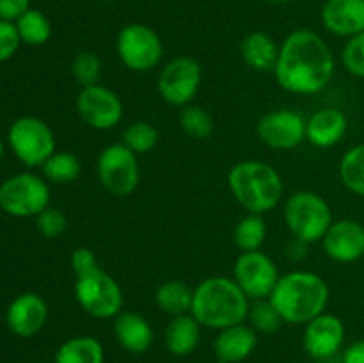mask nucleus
Listing matches in <instances>:
<instances>
[{"label": "nucleus", "mask_w": 364, "mask_h": 363, "mask_svg": "<svg viewBox=\"0 0 364 363\" xmlns=\"http://www.w3.org/2000/svg\"><path fill=\"white\" fill-rule=\"evenodd\" d=\"M137 157L123 142L103 148L96 160V173L102 187L117 198L130 196L139 187L141 180Z\"/></svg>", "instance_id": "9d476101"}, {"label": "nucleus", "mask_w": 364, "mask_h": 363, "mask_svg": "<svg viewBox=\"0 0 364 363\" xmlns=\"http://www.w3.org/2000/svg\"><path fill=\"white\" fill-rule=\"evenodd\" d=\"M7 144L18 160L27 167H41L57 152L55 132L36 116H21L7 130Z\"/></svg>", "instance_id": "423d86ee"}, {"label": "nucleus", "mask_w": 364, "mask_h": 363, "mask_svg": "<svg viewBox=\"0 0 364 363\" xmlns=\"http://www.w3.org/2000/svg\"><path fill=\"white\" fill-rule=\"evenodd\" d=\"M75 299L92 319H114L123 312V290L102 267L75 278Z\"/></svg>", "instance_id": "0eeeda50"}, {"label": "nucleus", "mask_w": 364, "mask_h": 363, "mask_svg": "<svg viewBox=\"0 0 364 363\" xmlns=\"http://www.w3.org/2000/svg\"><path fill=\"white\" fill-rule=\"evenodd\" d=\"M345 324L334 313H320L304 324L302 347L311 358L327 359L336 356L345 344Z\"/></svg>", "instance_id": "2eb2a0df"}, {"label": "nucleus", "mask_w": 364, "mask_h": 363, "mask_svg": "<svg viewBox=\"0 0 364 363\" xmlns=\"http://www.w3.org/2000/svg\"><path fill=\"white\" fill-rule=\"evenodd\" d=\"M123 142L135 155L149 153L159 142V130L149 121H134L123 132Z\"/></svg>", "instance_id": "7c9ffc66"}, {"label": "nucleus", "mask_w": 364, "mask_h": 363, "mask_svg": "<svg viewBox=\"0 0 364 363\" xmlns=\"http://www.w3.org/2000/svg\"><path fill=\"white\" fill-rule=\"evenodd\" d=\"M258 333L251 324H235L224 327L213 340V352L219 363H242L255 352Z\"/></svg>", "instance_id": "6ab92c4d"}, {"label": "nucleus", "mask_w": 364, "mask_h": 363, "mask_svg": "<svg viewBox=\"0 0 364 363\" xmlns=\"http://www.w3.org/2000/svg\"><path fill=\"white\" fill-rule=\"evenodd\" d=\"M21 45L14 21L0 20V64L9 60Z\"/></svg>", "instance_id": "c9c22d12"}, {"label": "nucleus", "mask_w": 364, "mask_h": 363, "mask_svg": "<svg viewBox=\"0 0 364 363\" xmlns=\"http://www.w3.org/2000/svg\"><path fill=\"white\" fill-rule=\"evenodd\" d=\"M180 127L191 137L203 141L208 139L213 132V120L203 107L185 105L180 112Z\"/></svg>", "instance_id": "2f4dec72"}, {"label": "nucleus", "mask_w": 364, "mask_h": 363, "mask_svg": "<svg viewBox=\"0 0 364 363\" xmlns=\"http://www.w3.org/2000/svg\"><path fill=\"white\" fill-rule=\"evenodd\" d=\"M228 185L240 206L247 214L270 212L281 203L284 184L279 171L263 160H242L230 169Z\"/></svg>", "instance_id": "20e7f679"}, {"label": "nucleus", "mask_w": 364, "mask_h": 363, "mask_svg": "<svg viewBox=\"0 0 364 363\" xmlns=\"http://www.w3.org/2000/svg\"><path fill=\"white\" fill-rule=\"evenodd\" d=\"M2 155H4V141L2 137H0V159H2Z\"/></svg>", "instance_id": "79ce46f5"}, {"label": "nucleus", "mask_w": 364, "mask_h": 363, "mask_svg": "<svg viewBox=\"0 0 364 363\" xmlns=\"http://www.w3.org/2000/svg\"><path fill=\"white\" fill-rule=\"evenodd\" d=\"M41 363H46V362H41Z\"/></svg>", "instance_id": "c03bdc74"}, {"label": "nucleus", "mask_w": 364, "mask_h": 363, "mask_svg": "<svg viewBox=\"0 0 364 363\" xmlns=\"http://www.w3.org/2000/svg\"><path fill=\"white\" fill-rule=\"evenodd\" d=\"M77 114L95 130H112L123 120L124 107L117 93L102 84H95L78 91Z\"/></svg>", "instance_id": "ddd939ff"}, {"label": "nucleus", "mask_w": 364, "mask_h": 363, "mask_svg": "<svg viewBox=\"0 0 364 363\" xmlns=\"http://www.w3.org/2000/svg\"><path fill=\"white\" fill-rule=\"evenodd\" d=\"M251 299L244 294L233 278L212 276L194 288L191 313L203 327L224 330L245 322Z\"/></svg>", "instance_id": "f03ea898"}, {"label": "nucleus", "mask_w": 364, "mask_h": 363, "mask_svg": "<svg viewBox=\"0 0 364 363\" xmlns=\"http://www.w3.org/2000/svg\"><path fill=\"white\" fill-rule=\"evenodd\" d=\"M247 320L249 324L255 327L256 333H263V335L277 333L284 322L281 313L277 312V308L272 305V301H270L269 298L255 299V301L249 305Z\"/></svg>", "instance_id": "c756f323"}, {"label": "nucleus", "mask_w": 364, "mask_h": 363, "mask_svg": "<svg viewBox=\"0 0 364 363\" xmlns=\"http://www.w3.org/2000/svg\"><path fill=\"white\" fill-rule=\"evenodd\" d=\"M308 246L309 244L306 241L294 237L287 244V256L291 262H301V260L306 258V255H308Z\"/></svg>", "instance_id": "58836bf2"}, {"label": "nucleus", "mask_w": 364, "mask_h": 363, "mask_svg": "<svg viewBox=\"0 0 364 363\" xmlns=\"http://www.w3.org/2000/svg\"><path fill=\"white\" fill-rule=\"evenodd\" d=\"M340 178L348 191L364 198V142L355 144L341 157Z\"/></svg>", "instance_id": "c85d7f7f"}, {"label": "nucleus", "mask_w": 364, "mask_h": 363, "mask_svg": "<svg viewBox=\"0 0 364 363\" xmlns=\"http://www.w3.org/2000/svg\"><path fill=\"white\" fill-rule=\"evenodd\" d=\"M320 18L333 36L352 38L364 31V0H326Z\"/></svg>", "instance_id": "a211bd4d"}, {"label": "nucleus", "mask_w": 364, "mask_h": 363, "mask_svg": "<svg viewBox=\"0 0 364 363\" xmlns=\"http://www.w3.org/2000/svg\"><path fill=\"white\" fill-rule=\"evenodd\" d=\"M341 363H364V340H355L341 354Z\"/></svg>", "instance_id": "ea45409f"}, {"label": "nucleus", "mask_w": 364, "mask_h": 363, "mask_svg": "<svg viewBox=\"0 0 364 363\" xmlns=\"http://www.w3.org/2000/svg\"><path fill=\"white\" fill-rule=\"evenodd\" d=\"M336 70V59L326 39L309 28H297L279 46L274 77L288 93L316 95L329 85Z\"/></svg>", "instance_id": "f257e3e1"}, {"label": "nucleus", "mask_w": 364, "mask_h": 363, "mask_svg": "<svg viewBox=\"0 0 364 363\" xmlns=\"http://www.w3.org/2000/svg\"><path fill=\"white\" fill-rule=\"evenodd\" d=\"M36 224H38V230L43 237L57 238L66 231L68 217L63 210L48 206L36 217Z\"/></svg>", "instance_id": "f704fd0d"}, {"label": "nucleus", "mask_w": 364, "mask_h": 363, "mask_svg": "<svg viewBox=\"0 0 364 363\" xmlns=\"http://www.w3.org/2000/svg\"><path fill=\"white\" fill-rule=\"evenodd\" d=\"M259 141L272 149H294L306 141V120L294 109H276L256 125Z\"/></svg>", "instance_id": "4468645a"}, {"label": "nucleus", "mask_w": 364, "mask_h": 363, "mask_svg": "<svg viewBox=\"0 0 364 363\" xmlns=\"http://www.w3.org/2000/svg\"><path fill=\"white\" fill-rule=\"evenodd\" d=\"M50 206L48 182L34 173H18L0 184V210L13 217H38Z\"/></svg>", "instance_id": "6e6552de"}, {"label": "nucleus", "mask_w": 364, "mask_h": 363, "mask_svg": "<svg viewBox=\"0 0 364 363\" xmlns=\"http://www.w3.org/2000/svg\"><path fill=\"white\" fill-rule=\"evenodd\" d=\"M283 217L290 233L308 244L322 242L334 221L329 203L313 191H299L291 194L284 203Z\"/></svg>", "instance_id": "39448f33"}, {"label": "nucleus", "mask_w": 364, "mask_h": 363, "mask_svg": "<svg viewBox=\"0 0 364 363\" xmlns=\"http://www.w3.org/2000/svg\"><path fill=\"white\" fill-rule=\"evenodd\" d=\"M48 320V305L36 292H23L9 302L6 310V324L13 335L31 338L41 333Z\"/></svg>", "instance_id": "dca6fc26"}, {"label": "nucleus", "mask_w": 364, "mask_h": 363, "mask_svg": "<svg viewBox=\"0 0 364 363\" xmlns=\"http://www.w3.org/2000/svg\"><path fill=\"white\" fill-rule=\"evenodd\" d=\"M265 237V219H263V216H258V214H247L245 217H242L233 231L235 246H237L242 253L258 251V249H262Z\"/></svg>", "instance_id": "cd10ccee"}, {"label": "nucleus", "mask_w": 364, "mask_h": 363, "mask_svg": "<svg viewBox=\"0 0 364 363\" xmlns=\"http://www.w3.org/2000/svg\"><path fill=\"white\" fill-rule=\"evenodd\" d=\"M322 248L338 263H354L364 256V226L359 221H333L322 238Z\"/></svg>", "instance_id": "f3484780"}, {"label": "nucleus", "mask_w": 364, "mask_h": 363, "mask_svg": "<svg viewBox=\"0 0 364 363\" xmlns=\"http://www.w3.org/2000/svg\"><path fill=\"white\" fill-rule=\"evenodd\" d=\"M116 52L128 70L146 73L162 60L164 43L159 32L149 25L128 23L117 34Z\"/></svg>", "instance_id": "1a4fd4ad"}, {"label": "nucleus", "mask_w": 364, "mask_h": 363, "mask_svg": "<svg viewBox=\"0 0 364 363\" xmlns=\"http://www.w3.org/2000/svg\"><path fill=\"white\" fill-rule=\"evenodd\" d=\"M240 56L244 63L255 71H267L276 70L277 59H279V46L274 41L272 36H269L263 31L249 32L240 43Z\"/></svg>", "instance_id": "4be33fe9"}, {"label": "nucleus", "mask_w": 364, "mask_h": 363, "mask_svg": "<svg viewBox=\"0 0 364 363\" xmlns=\"http://www.w3.org/2000/svg\"><path fill=\"white\" fill-rule=\"evenodd\" d=\"M201 327L203 326L192 313L173 317L164 333L167 351L173 356L192 354L201 340Z\"/></svg>", "instance_id": "5701e85b"}, {"label": "nucleus", "mask_w": 364, "mask_h": 363, "mask_svg": "<svg viewBox=\"0 0 364 363\" xmlns=\"http://www.w3.org/2000/svg\"><path fill=\"white\" fill-rule=\"evenodd\" d=\"M329 298V285L320 274L291 270L279 278L269 299L287 324H308L326 312Z\"/></svg>", "instance_id": "7ed1b4c3"}, {"label": "nucleus", "mask_w": 364, "mask_h": 363, "mask_svg": "<svg viewBox=\"0 0 364 363\" xmlns=\"http://www.w3.org/2000/svg\"><path fill=\"white\" fill-rule=\"evenodd\" d=\"M27 9H31V0H0V20L16 21Z\"/></svg>", "instance_id": "4c0bfd02"}, {"label": "nucleus", "mask_w": 364, "mask_h": 363, "mask_svg": "<svg viewBox=\"0 0 364 363\" xmlns=\"http://www.w3.org/2000/svg\"><path fill=\"white\" fill-rule=\"evenodd\" d=\"M192 301H194V290L180 280L164 281L155 292L156 306L171 317L191 313Z\"/></svg>", "instance_id": "393cba45"}, {"label": "nucleus", "mask_w": 364, "mask_h": 363, "mask_svg": "<svg viewBox=\"0 0 364 363\" xmlns=\"http://www.w3.org/2000/svg\"><path fill=\"white\" fill-rule=\"evenodd\" d=\"M363 295H364V287H363Z\"/></svg>", "instance_id": "37998d69"}, {"label": "nucleus", "mask_w": 364, "mask_h": 363, "mask_svg": "<svg viewBox=\"0 0 364 363\" xmlns=\"http://www.w3.org/2000/svg\"><path fill=\"white\" fill-rule=\"evenodd\" d=\"M16 31L21 43L31 46H41L52 38V23L45 13L38 9H27L16 21Z\"/></svg>", "instance_id": "bb28decb"}, {"label": "nucleus", "mask_w": 364, "mask_h": 363, "mask_svg": "<svg viewBox=\"0 0 364 363\" xmlns=\"http://www.w3.org/2000/svg\"><path fill=\"white\" fill-rule=\"evenodd\" d=\"M203 71L191 56L173 57L159 75V93L169 105H191L201 88Z\"/></svg>", "instance_id": "9b49d317"}, {"label": "nucleus", "mask_w": 364, "mask_h": 363, "mask_svg": "<svg viewBox=\"0 0 364 363\" xmlns=\"http://www.w3.org/2000/svg\"><path fill=\"white\" fill-rule=\"evenodd\" d=\"M341 64L350 75L364 78V31L347 39L341 50Z\"/></svg>", "instance_id": "72a5a7b5"}, {"label": "nucleus", "mask_w": 364, "mask_h": 363, "mask_svg": "<svg viewBox=\"0 0 364 363\" xmlns=\"http://www.w3.org/2000/svg\"><path fill=\"white\" fill-rule=\"evenodd\" d=\"M279 278L276 262L262 249L240 253L235 260L233 280L251 301L270 298Z\"/></svg>", "instance_id": "f8f14e48"}, {"label": "nucleus", "mask_w": 364, "mask_h": 363, "mask_svg": "<svg viewBox=\"0 0 364 363\" xmlns=\"http://www.w3.org/2000/svg\"><path fill=\"white\" fill-rule=\"evenodd\" d=\"M70 263H71V269H73V273H75V278L82 276V274H85V273H89V270L100 267L95 251L89 248L75 249V251L71 253Z\"/></svg>", "instance_id": "e433bc0d"}, {"label": "nucleus", "mask_w": 364, "mask_h": 363, "mask_svg": "<svg viewBox=\"0 0 364 363\" xmlns=\"http://www.w3.org/2000/svg\"><path fill=\"white\" fill-rule=\"evenodd\" d=\"M41 171L43 178L46 182H52V184L57 185H68L78 180L82 173V164L78 157L73 155V153L55 152L43 164Z\"/></svg>", "instance_id": "a878e982"}, {"label": "nucleus", "mask_w": 364, "mask_h": 363, "mask_svg": "<svg viewBox=\"0 0 364 363\" xmlns=\"http://www.w3.org/2000/svg\"><path fill=\"white\" fill-rule=\"evenodd\" d=\"M114 335L121 349L132 354H142L149 351L155 340V333L144 315L130 310H123L119 315L114 317Z\"/></svg>", "instance_id": "412c9836"}, {"label": "nucleus", "mask_w": 364, "mask_h": 363, "mask_svg": "<svg viewBox=\"0 0 364 363\" xmlns=\"http://www.w3.org/2000/svg\"><path fill=\"white\" fill-rule=\"evenodd\" d=\"M265 2H270V4H287V2H291V0H265Z\"/></svg>", "instance_id": "a19ab883"}, {"label": "nucleus", "mask_w": 364, "mask_h": 363, "mask_svg": "<svg viewBox=\"0 0 364 363\" xmlns=\"http://www.w3.org/2000/svg\"><path fill=\"white\" fill-rule=\"evenodd\" d=\"M348 120L343 110L326 107L318 109L306 120V141L316 148H333L345 137Z\"/></svg>", "instance_id": "aec40b11"}, {"label": "nucleus", "mask_w": 364, "mask_h": 363, "mask_svg": "<svg viewBox=\"0 0 364 363\" xmlns=\"http://www.w3.org/2000/svg\"><path fill=\"white\" fill-rule=\"evenodd\" d=\"M53 363H105V349L98 338L78 335L59 345Z\"/></svg>", "instance_id": "b1692460"}, {"label": "nucleus", "mask_w": 364, "mask_h": 363, "mask_svg": "<svg viewBox=\"0 0 364 363\" xmlns=\"http://www.w3.org/2000/svg\"><path fill=\"white\" fill-rule=\"evenodd\" d=\"M71 75L80 88L98 84L100 75H102V60L91 50L78 52L71 63Z\"/></svg>", "instance_id": "473e14b6"}]
</instances>
